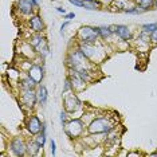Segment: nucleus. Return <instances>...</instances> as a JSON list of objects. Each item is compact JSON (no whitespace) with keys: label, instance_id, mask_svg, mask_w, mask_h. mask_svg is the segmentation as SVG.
I'll list each match as a JSON object with an SVG mask.
<instances>
[{"label":"nucleus","instance_id":"nucleus-1","mask_svg":"<svg viewBox=\"0 0 157 157\" xmlns=\"http://www.w3.org/2000/svg\"><path fill=\"white\" fill-rule=\"evenodd\" d=\"M117 125L110 116H101V117H94L90 122L87 124V133L91 136H99V134H106L112 129H114Z\"/></svg>","mask_w":157,"mask_h":157},{"label":"nucleus","instance_id":"nucleus-2","mask_svg":"<svg viewBox=\"0 0 157 157\" xmlns=\"http://www.w3.org/2000/svg\"><path fill=\"white\" fill-rule=\"evenodd\" d=\"M78 48H79L85 54V56H86L90 62L94 63V65L95 63H101L102 60L106 58V51L97 43H79Z\"/></svg>","mask_w":157,"mask_h":157},{"label":"nucleus","instance_id":"nucleus-3","mask_svg":"<svg viewBox=\"0 0 157 157\" xmlns=\"http://www.w3.org/2000/svg\"><path fill=\"white\" fill-rule=\"evenodd\" d=\"M65 128V133L69 138L71 140H75V138L82 137L85 130H87V125L82 118H73L69 120L67 122L63 125Z\"/></svg>","mask_w":157,"mask_h":157},{"label":"nucleus","instance_id":"nucleus-4","mask_svg":"<svg viewBox=\"0 0 157 157\" xmlns=\"http://www.w3.org/2000/svg\"><path fill=\"white\" fill-rule=\"evenodd\" d=\"M30 44L34 47L35 52L39 55V58L44 59L46 56L50 54L48 43H47V40H46V38L42 35V33H35L34 35H31Z\"/></svg>","mask_w":157,"mask_h":157},{"label":"nucleus","instance_id":"nucleus-5","mask_svg":"<svg viewBox=\"0 0 157 157\" xmlns=\"http://www.w3.org/2000/svg\"><path fill=\"white\" fill-rule=\"evenodd\" d=\"M78 43H97L99 39L98 27L83 26L78 30L77 33Z\"/></svg>","mask_w":157,"mask_h":157},{"label":"nucleus","instance_id":"nucleus-6","mask_svg":"<svg viewBox=\"0 0 157 157\" xmlns=\"http://www.w3.org/2000/svg\"><path fill=\"white\" fill-rule=\"evenodd\" d=\"M63 106L67 113H77L79 109H82V102L81 99L77 97L75 91H67L63 93Z\"/></svg>","mask_w":157,"mask_h":157},{"label":"nucleus","instance_id":"nucleus-7","mask_svg":"<svg viewBox=\"0 0 157 157\" xmlns=\"http://www.w3.org/2000/svg\"><path fill=\"white\" fill-rule=\"evenodd\" d=\"M20 102L28 109H33L38 103L36 89H20Z\"/></svg>","mask_w":157,"mask_h":157},{"label":"nucleus","instance_id":"nucleus-8","mask_svg":"<svg viewBox=\"0 0 157 157\" xmlns=\"http://www.w3.org/2000/svg\"><path fill=\"white\" fill-rule=\"evenodd\" d=\"M10 151H11L12 156L20 157L27 155V142L23 140L22 137H13L8 145Z\"/></svg>","mask_w":157,"mask_h":157},{"label":"nucleus","instance_id":"nucleus-9","mask_svg":"<svg viewBox=\"0 0 157 157\" xmlns=\"http://www.w3.org/2000/svg\"><path fill=\"white\" fill-rule=\"evenodd\" d=\"M42 125H43V122H40V120L36 116H34V114L27 117V120H26V129L31 136H36L38 133H40Z\"/></svg>","mask_w":157,"mask_h":157},{"label":"nucleus","instance_id":"nucleus-10","mask_svg":"<svg viewBox=\"0 0 157 157\" xmlns=\"http://www.w3.org/2000/svg\"><path fill=\"white\" fill-rule=\"evenodd\" d=\"M113 30H114V35H117V38L121 39L122 42H129L133 39L132 30L125 24H116V26H113Z\"/></svg>","mask_w":157,"mask_h":157},{"label":"nucleus","instance_id":"nucleus-11","mask_svg":"<svg viewBox=\"0 0 157 157\" xmlns=\"http://www.w3.org/2000/svg\"><path fill=\"white\" fill-rule=\"evenodd\" d=\"M69 78L71 79V83H73V91H75V93L77 91H82L85 87H86V82L78 75L77 70L69 69Z\"/></svg>","mask_w":157,"mask_h":157},{"label":"nucleus","instance_id":"nucleus-12","mask_svg":"<svg viewBox=\"0 0 157 157\" xmlns=\"http://www.w3.org/2000/svg\"><path fill=\"white\" fill-rule=\"evenodd\" d=\"M27 74L39 85L44 77V66L39 65V63H34V65L31 66V69L27 71Z\"/></svg>","mask_w":157,"mask_h":157},{"label":"nucleus","instance_id":"nucleus-13","mask_svg":"<svg viewBox=\"0 0 157 157\" xmlns=\"http://www.w3.org/2000/svg\"><path fill=\"white\" fill-rule=\"evenodd\" d=\"M17 10H19V12L22 13V15H26V16H31L34 15V11L36 8H35V6L31 3V0H17Z\"/></svg>","mask_w":157,"mask_h":157},{"label":"nucleus","instance_id":"nucleus-14","mask_svg":"<svg viewBox=\"0 0 157 157\" xmlns=\"http://www.w3.org/2000/svg\"><path fill=\"white\" fill-rule=\"evenodd\" d=\"M28 26H30V28L34 33H43V30H44V23L38 13H34V15L30 16V19H28Z\"/></svg>","mask_w":157,"mask_h":157},{"label":"nucleus","instance_id":"nucleus-15","mask_svg":"<svg viewBox=\"0 0 157 157\" xmlns=\"http://www.w3.org/2000/svg\"><path fill=\"white\" fill-rule=\"evenodd\" d=\"M133 6H136L134 0H113L112 7L117 11H122V12H128Z\"/></svg>","mask_w":157,"mask_h":157},{"label":"nucleus","instance_id":"nucleus-16","mask_svg":"<svg viewBox=\"0 0 157 157\" xmlns=\"http://www.w3.org/2000/svg\"><path fill=\"white\" fill-rule=\"evenodd\" d=\"M36 95H38V105L46 106L47 99H48V91H47V89H46V86L39 83L36 86Z\"/></svg>","mask_w":157,"mask_h":157},{"label":"nucleus","instance_id":"nucleus-17","mask_svg":"<svg viewBox=\"0 0 157 157\" xmlns=\"http://www.w3.org/2000/svg\"><path fill=\"white\" fill-rule=\"evenodd\" d=\"M102 7V4L99 3V0H83V7L82 8L89 10V11H95L99 10Z\"/></svg>","mask_w":157,"mask_h":157},{"label":"nucleus","instance_id":"nucleus-18","mask_svg":"<svg viewBox=\"0 0 157 157\" xmlns=\"http://www.w3.org/2000/svg\"><path fill=\"white\" fill-rule=\"evenodd\" d=\"M40 148H42V146L39 145L35 140L27 142V155L28 156H36L39 153V151H40Z\"/></svg>","mask_w":157,"mask_h":157},{"label":"nucleus","instance_id":"nucleus-19","mask_svg":"<svg viewBox=\"0 0 157 157\" xmlns=\"http://www.w3.org/2000/svg\"><path fill=\"white\" fill-rule=\"evenodd\" d=\"M98 33H99V38L101 39H108L114 34L113 26H102L98 27Z\"/></svg>","mask_w":157,"mask_h":157},{"label":"nucleus","instance_id":"nucleus-20","mask_svg":"<svg viewBox=\"0 0 157 157\" xmlns=\"http://www.w3.org/2000/svg\"><path fill=\"white\" fill-rule=\"evenodd\" d=\"M134 2L136 4L140 6L145 11H149V10H152L155 7V0H134Z\"/></svg>","mask_w":157,"mask_h":157},{"label":"nucleus","instance_id":"nucleus-21","mask_svg":"<svg viewBox=\"0 0 157 157\" xmlns=\"http://www.w3.org/2000/svg\"><path fill=\"white\" fill-rule=\"evenodd\" d=\"M157 30V23H146L141 27V31H145L148 34H152L153 31Z\"/></svg>","mask_w":157,"mask_h":157},{"label":"nucleus","instance_id":"nucleus-22","mask_svg":"<svg viewBox=\"0 0 157 157\" xmlns=\"http://www.w3.org/2000/svg\"><path fill=\"white\" fill-rule=\"evenodd\" d=\"M73 90V83H71V79L69 77L65 79V86H63V93H67V91H71Z\"/></svg>","mask_w":157,"mask_h":157},{"label":"nucleus","instance_id":"nucleus-23","mask_svg":"<svg viewBox=\"0 0 157 157\" xmlns=\"http://www.w3.org/2000/svg\"><path fill=\"white\" fill-rule=\"evenodd\" d=\"M67 121H69V113H67L66 110L65 112H60V124L65 125Z\"/></svg>","mask_w":157,"mask_h":157},{"label":"nucleus","instance_id":"nucleus-24","mask_svg":"<svg viewBox=\"0 0 157 157\" xmlns=\"http://www.w3.org/2000/svg\"><path fill=\"white\" fill-rule=\"evenodd\" d=\"M50 155L55 156V141L52 138L50 140Z\"/></svg>","mask_w":157,"mask_h":157},{"label":"nucleus","instance_id":"nucleus-25","mask_svg":"<svg viewBox=\"0 0 157 157\" xmlns=\"http://www.w3.org/2000/svg\"><path fill=\"white\" fill-rule=\"evenodd\" d=\"M69 2L71 3V4H74L75 7H83V0H69Z\"/></svg>","mask_w":157,"mask_h":157},{"label":"nucleus","instance_id":"nucleus-26","mask_svg":"<svg viewBox=\"0 0 157 157\" xmlns=\"http://www.w3.org/2000/svg\"><path fill=\"white\" fill-rule=\"evenodd\" d=\"M151 40H152V43L157 44V30L153 31V33L151 34Z\"/></svg>","mask_w":157,"mask_h":157},{"label":"nucleus","instance_id":"nucleus-27","mask_svg":"<svg viewBox=\"0 0 157 157\" xmlns=\"http://www.w3.org/2000/svg\"><path fill=\"white\" fill-rule=\"evenodd\" d=\"M74 17H75V13H74V12H70V13H65V19H66V20L74 19Z\"/></svg>","mask_w":157,"mask_h":157},{"label":"nucleus","instance_id":"nucleus-28","mask_svg":"<svg viewBox=\"0 0 157 157\" xmlns=\"http://www.w3.org/2000/svg\"><path fill=\"white\" fill-rule=\"evenodd\" d=\"M67 26H69V20L63 23V24H62V27H60V34H62V35H63V31H65V28H66Z\"/></svg>","mask_w":157,"mask_h":157},{"label":"nucleus","instance_id":"nucleus-29","mask_svg":"<svg viewBox=\"0 0 157 157\" xmlns=\"http://www.w3.org/2000/svg\"><path fill=\"white\" fill-rule=\"evenodd\" d=\"M56 11H58L59 13H63V15L66 13V10H65V8H62V7H56Z\"/></svg>","mask_w":157,"mask_h":157},{"label":"nucleus","instance_id":"nucleus-30","mask_svg":"<svg viewBox=\"0 0 157 157\" xmlns=\"http://www.w3.org/2000/svg\"><path fill=\"white\" fill-rule=\"evenodd\" d=\"M31 3H33V4L35 6V8H38V7H39V3H38V0H31Z\"/></svg>","mask_w":157,"mask_h":157},{"label":"nucleus","instance_id":"nucleus-31","mask_svg":"<svg viewBox=\"0 0 157 157\" xmlns=\"http://www.w3.org/2000/svg\"><path fill=\"white\" fill-rule=\"evenodd\" d=\"M155 7L157 8V0H155Z\"/></svg>","mask_w":157,"mask_h":157}]
</instances>
